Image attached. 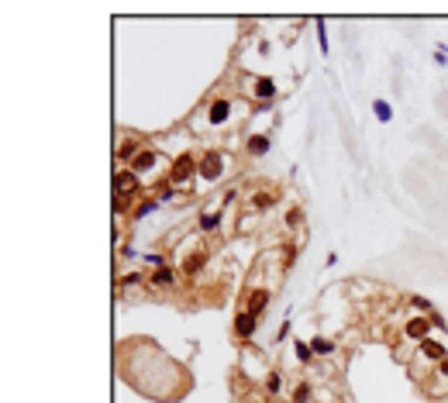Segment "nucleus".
Returning a JSON list of instances; mask_svg holds the SVG:
<instances>
[{
  "instance_id": "f257e3e1",
  "label": "nucleus",
  "mask_w": 448,
  "mask_h": 403,
  "mask_svg": "<svg viewBox=\"0 0 448 403\" xmlns=\"http://www.w3.org/2000/svg\"><path fill=\"white\" fill-rule=\"evenodd\" d=\"M231 165H235V156H231L228 149L210 145V149L201 152V162H197V183H201V186H217V183H224L228 172H231Z\"/></svg>"
},
{
  "instance_id": "f03ea898",
  "label": "nucleus",
  "mask_w": 448,
  "mask_h": 403,
  "mask_svg": "<svg viewBox=\"0 0 448 403\" xmlns=\"http://www.w3.org/2000/svg\"><path fill=\"white\" fill-rule=\"evenodd\" d=\"M448 359V341H442V338H428V341H421L417 348H414V359H410V376L414 379H428L438 365Z\"/></svg>"
},
{
  "instance_id": "7ed1b4c3",
  "label": "nucleus",
  "mask_w": 448,
  "mask_h": 403,
  "mask_svg": "<svg viewBox=\"0 0 448 403\" xmlns=\"http://www.w3.org/2000/svg\"><path fill=\"white\" fill-rule=\"evenodd\" d=\"M145 186L152 183V179H159V176H169V156H165L163 149H142L135 159H131V165H128Z\"/></svg>"
},
{
  "instance_id": "20e7f679",
  "label": "nucleus",
  "mask_w": 448,
  "mask_h": 403,
  "mask_svg": "<svg viewBox=\"0 0 448 403\" xmlns=\"http://www.w3.org/2000/svg\"><path fill=\"white\" fill-rule=\"evenodd\" d=\"M201 107L207 111V128H228V124L235 121V111H238V107H248V104L228 97V93H214V97H207Z\"/></svg>"
},
{
  "instance_id": "39448f33",
  "label": "nucleus",
  "mask_w": 448,
  "mask_h": 403,
  "mask_svg": "<svg viewBox=\"0 0 448 403\" xmlns=\"http://www.w3.org/2000/svg\"><path fill=\"white\" fill-rule=\"evenodd\" d=\"M197 162H201V152H176V156H169V176H165V183H172V186H194L197 183Z\"/></svg>"
},
{
  "instance_id": "423d86ee",
  "label": "nucleus",
  "mask_w": 448,
  "mask_h": 403,
  "mask_svg": "<svg viewBox=\"0 0 448 403\" xmlns=\"http://www.w3.org/2000/svg\"><path fill=\"white\" fill-rule=\"evenodd\" d=\"M145 193H149V186H145L131 169H118V172H114V200L131 203V210H135V203L142 200Z\"/></svg>"
},
{
  "instance_id": "0eeeda50",
  "label": "nucleus",
  "mask_w": 448,
  "mask_h": 403,
  "mask_svg": "<svg viewBox=\"0 0 448 403\" xmlns=\"http://www.w3.org/2000/svg\"><path fill=\"white\" fill-rule=\"evenodd\" d=\"M428 338H435V324H431V317L410 314L407 321L400 324V341L410 345V348H417V345H421V341H428Z\"/></svg>"
},
{
  "instance_id": "6e6552de",
  "label": "nucleus",
  "mask_w": 448,
  "mask_h": 403,
  "mask_svg": "<svg viewBox=\"0 0 448 403\" xmlns=\"http://www.w3.org/2000/svg\"><path fill=\"white\" fill-rule=\"evenodd\" d=\"M269 303H273V286H248V289L242 293V307L248 310V314H255L259 321L266 317Z\"/></svg>"
},
{
  "instance_id": "1a4fd4ad",
  "label": "nucleus",
  "mask_w": 448,
  "mask_h": 403,
  "mask_svg": "<svg viewBox=\"0 0 448 403\" xmlns=\"http://www.w3.org/2000/svg\"><path fill=\"white\" fill-rule=\"evenodd\" d=\"M276 203H280V190H276V186H255V190L248 193V200H245V210L259 217V214H269Z\"/></svg>"
},
{
  "instance_id": "9d476101",
  "label": "nucleus",
  "mask_w": 448,
  "mask_h": 403,
  "mask_svg": "<svg viewBox=\"0 0 448 403\" xmlns=\"http://www.w3.org/2000/svg\"><path fill=\"white\" fill-rule=\"evenodd\" d=\"M224 217H228V203L217 200L214 207H204L201 214H197V231L201 235H214L221 224H224Z\"/></svg>"
},
{
  "instance_id": "9b49d317",
  "label": "nucleus",
  "mask_w": 448,
  "mask_h": 403,
  "mask_svg": "<svg viewBox=\"0 0 448 403\" xmlns=\"http://www.w3.org/2000/svg\"><path fill=\"white\" fill-rule=\"evenodd\" d=\"M255 331H259V317H255V314H248L245 307H238V310H235V321H231V338L245 345V341H252V338H255Z\"/></svg>"
},
{
  "instance_id": "f8f14e48",
  "label": "nucleus",
  "mask_w": 448,
  "mask_h": 403,
  "mask_svg": "<svg viewBox=\"0 0 448 403\" xmlns=\"http://www.w3.org/2000/svg\"><path fill=\"white\" fill-rule=\"evenodd\" d=\"M424 393H428L431 400H442V403L448 400V359L424 379Z\"/></svg>"
},
{
  "instance_id": "ddd939ff",
  "label": "nucleus",
  "mask_w": 448,
  "mask_h": 403,
  "mask_svg": "<svg viewBox=\"0 0 448 403\" xmlns=\"http://www.w3.org/2000/svg\"><path fill=\"white\" fill-rule=\"evenodd\" d=\"M248 93H252V97L266 107V104H273V100H276L280 83L273 80V76H252V80H248Z\"/></svg>"
},
{
  "instance_id": "4468645a",
  "label": "nucleus",
  "mask_w": 448,
  "mask_h": 403,
  "mask_svg": "<svg viewBox=\"0 0 448 403\" xmlns=\"http://www.w3.org/2000/svg\"><path fill=\"white\" fill-rule=\"evenodd\" d=\"M269 149H273V135H269V131H252V135L245 138V152H248V159H262Z\"/></svg>"
},
{
  "instance_id": "2eb2a0df",
  "label": "nucleus",
  "mask_w": 448,
  "mask_h": 403,
  "mask_svg": "<svg viewBox=\"0 0 448 403\" xmlns=\"http://www.w3.org/2000/svg\"><path fill=\"white\" fill-rule=\"evenodd\" d=\"M179 266H163V269H156V273H149V289H172L176 282H179Z\"/></svg>"
},
{
  "instance_id": "dca6fc26",
  "label": "nucleus",
  "mask_w": 448,
  "mask_h": 403,
  "mask_svg": "<svg viewBox=\"0 0 448 403\" xmlns=\"http://www.w3.org/2000/svg\"><path fill=\"white\" fill-rule=\"evenodd\" d=\"M283 231L290 238H300L304 235V207L300 203H293V207L283 210Z\"/></svg>"
},
{
  "instance_id": "f3484780",
  "label": "nucleus",
  "mask_w": 448,
  "mask_h": 403,
  "mask_svg": "<svg viewBox=\"0 0 448 403\" xmlns=\"http://www.w3.org/2000/svg\"><path fill=\"white\" fill-rule=\"evenodd\" d=\"M142 152V145H138V135H131V131H124V138L118 142V165H131V159Z\"/></svg>"
},
{
  "instance_id": "a211bd4d",
  "label": "nucleus",
  "mask_w": 448,
  "mask_h": 403,
  "mask_svg": "<svg viewBox=\"0 0 448 403\" xmlns=\"http://www.w3.org/2000/svg\"><path fill=\"white\" fill-rule=\"evenodd\" d=\"M204 266H207V248H197V252L183 255L179 273H183V276H197V273H204Z\"/></svg>"
},
{
  "instance_id": "6ab92c4d",
  "label": "nucleus",
  "mask_w": 448,
  "mask_h": 403,
  "mask_svg": "<svg viewBox=\"0 0 448 403\" xmlns=\"http://www.w3.org/2000/svg\"><path fill=\"white\" fill-rule=\"evenodd\" d=\"M311 400H318V386L311 379H297L293 390H290V403H311Z\"/></svg>"
},
{
  "instance_id": "aec40b11",
  "label": "nucleus",
  "mask_w": 448,
  "mask_h": 403,
  "mask_svg": "<svg viewBox=\"0 0 448 403\" xmlns=\"http://www.w3.org/2000/svg\"><path fill=\"white\" fill-rule=\"evenodd\" d=\"M283 372L280 369H269L266 376H262V390H266V397H280L283 393Z\"/></svg>"
},
{
  "instance_id": "412c9836",
  "label": "nucleus",
  "mask_w": 448,
  "mask_h": 403,
  "mask_svg": "<svg viewBox=\"0 0 448 403\" xmlns=\"http://www.w3.org/2000/svg\"><path fill=\"white\" fill-rule=\"evenodd\" d=\"M311 348H314V355H318V359H331V355L338 352V345H334L331 338H321V334H314V338H311Z\"/></svg>"
},
{
  "instance_id": "4be33fe9",
  "label": "nucleus",
  "mask_w": 448,
  "mask_h": 403,
  "mask_svg": "<svg viewBox=\"0 0 448 403\" xmlns=\"http://www.w3.org/2000/svg\"><path fill=\"white\" fill-rule=\"evenodd\" d=\"M404 303H407L414 314H421V317H431V314H435V303H431L428 296H407Z\"/></svg>"
},
{
  "instance_id": "5701e85b",
  "label": "nucleus",
  "mask_w": 448,
  "mask_h": 403,
  "mask_svg": "<svg viewBox=\"0 0 448 403\" xmlns=\"http://www.w3.org/2000/svg\"><path fill=\"white\" fill-rule=\"evenodd\" d=\"M372 114H376V121L379 124H390L393 121V104L379 97V100H372Z\"/></svg>"
},
{
  "instance_id": "b1692460",
  "label": "nucleus",
  "mask_w": 448,
  "mask_h": 403,
  "mask_svg": "<svg viewBox=\"0 0 448 403\" xmlns=\"http://www.w3.org/2000/svg\"><path fill=\"white\" fill-rule=\"evenodd\" d=\"M293 355H297V362L300 365H314V348H311V341H293Z\"/></svg>"
},
{
  "instance_id": "393cba45",
  "label": "nucleus",
  "mask_w": 448,
  "mask_h": 403,
  "mask_svg": "<svg viewBox=\"0 0 448 403\" xmlns=\"http://www.w3.org/2000/svg\"><path fill=\"white\" fill-rule=\"evenodd\" d=\"M318 41H321V55H327V28H325V21H318Z\"/></svg>"
},
{
  "instance_id": "a878e982",
  "label": "nucleus",
  "mask_w": 448,
  "mask_h": 403,
  "mask_svg": "<svg viewBox=\"0 0 448 403\" xmlns=\"http://www.w3.org/2000/svg\"><path fill=\"white\" fill-rule=\"evenodd\" d=\"M435 62H438V66H448V45H445V41L435 48Z\"/></svg>"
},
{
  "instance_id": "bb28decb",
  "label": "nucleus",
  "mask_w": 448,
  "mask_h": 403,
  "mask_svg": "<svg viewBox=\"0 0 448 403\" xmlns=\"http://www.w3.org/2000/svg\"><path fill=\"white\" fill-rule=\"evenodd\" d=\"M286 334H290V317H286V321L280 324V331H276V341H283Z\"/></svg>"
},
{
  "instance_id": "cd10ccee",
  "label": "nucleus",
  "mask_w": 448,
  "mask_h": 403,
  "mask_svg": "<svg viewBox=\"0 0 448 403\" xmlns=\"http://www.w3.org/2000/svg\"><path fill=\"white\" fill-rule=\"evenodd\" d=\"M431 324H435V331H445V317L442 314H431Z\"/></svg>"
},
{
  "instance_id": "c85d7f7f",
  "label": "nucleus",
  "mask_w": 448,
  "mask_h": 403,
  "mask_svg": "<svg viewBox=\"0 0 448 403\" xmlns=\"http://www.w3.org/2000/svg\"><path fill=\"white\" fill-rule=\"evenodd\" d=\"M445 403H448V400H445Z\"/></svg>"
}]
</instances>
